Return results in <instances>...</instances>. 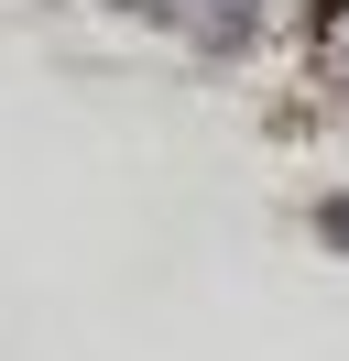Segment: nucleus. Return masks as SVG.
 <instances>
[{"label":"nucleus","instance_id":"1","mask_svg":"<svg viewBox=\"0 0 349 361\" xmlns=\"http://www.w3.org/2000/svg\"><path fill=\"white\" fill-rule=\"evenodd\" d=\"M262 23H273L262 0H174V11H164V33H174V44H196L208 66H240V55H262Z\"/></svg>","mask_w":349,"mask_h":361},{"label":"nucleus","instance_id":"2","mask_svg":"<svg viewBox=\"0 0 349 361\" xmlns=\"http://www.w3.org/2000/svg\"><path fill=\"white\" fill-rule=\"evenodd\" d=\"M305 230H317V241H327V252H338V263H349V186H327V197L305 208Z\"/></svg>","mask_w":349,"mask_h":361}]
</instances>
